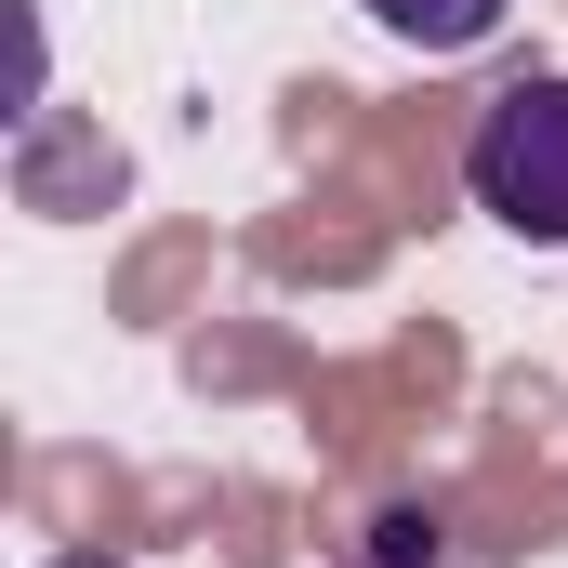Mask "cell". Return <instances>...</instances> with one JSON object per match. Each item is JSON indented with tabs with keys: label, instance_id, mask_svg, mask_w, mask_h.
I'll return each mask as SVG.
<instances>
[{
	"label": "cell",
	"instance_id": "6da1fadb",
	"mask_svg": "<svg viewBox=\"0 0 568 568\" xmlns=\"http://www.w3.org/2000/svg\"><path fill=\"white\" fill-rule=\"evenodd\" d=\"M463 185L489 225H516L529 252H568V67H529L476 106L463 133Z\"/></svg>",
	"mask_w": 568,
	"mask_h": 568
},
{
	"label": "cell",
	"instance_id": "7a4b0ae2",
	"mask_svg": "<svg viewBox=\"0 0 568 568\" xmlns=\"http://www.w3.org/2000/svg\"><path fill=\"white\" fill-rule=\"evenodd\" d=\"M503 13H516V0H371V27L410 40V53H476Z\"/></svg>",
	"mask_w": 568,
	"mask_h": 568
},
{
	"label": "cell",
	"instance_id": "3957f363",
	"mask_svg": "<svg viewBox=\"0 0 568 568\" xmlns=\"http://www.w3.org/2000/svg\"><path fill=\"white\" fill-rule=\"evenodd\" d=\"M371 556H384V568H436V516H424V503L371 516Z\"/></svg>",
	"mask_w": 568,
	"mask_h": 568
},
{
	"label": "cell",
	"instance_id": "5b68a950",
	"mask_svg": "<svg viewBox=\"0 0 568 568\" xmlns=\"http://www.w3.org/2000/svg\"><path fill=\"white\" fill-rule=\"evenodd\" d=\"M371 568H384V556H371Z\"/></svg>",
	"mask_w": 568,
	"mask_h": 568
},
{
	"label": "cell",
	"instance_id": "277c9868",
	"mask_svg": "<svg viewBox=\"0 0 568 568\" xmlns=\"http://www.w3.org/2000/svg\"><path fill=\"white\" fill-rule=\"evenodd\" d=\"M40 568H120V556H106V542H80V556H40Z\"/></svg>",
	"mask_w": 568,
	"mask_h": 568
}]
</instances>
